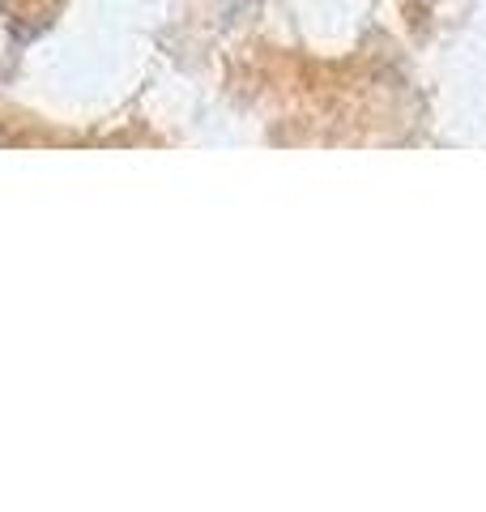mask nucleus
I'll return each mask as SVG.
<instances>
[{"label": "nucleus", "mask_w": 486, "mask_h": 512, "mask_svg": "<svg viewBox=\"0 0 486 512\" xmlns=\"http://www.w3.org/2000/svg\"><path fill=\"white\" fill-rule=\"evenodd\" d=\"M0 5H5V0H0Z\"/></svg>", "instance_id": "obj_1"}]
</instances>
